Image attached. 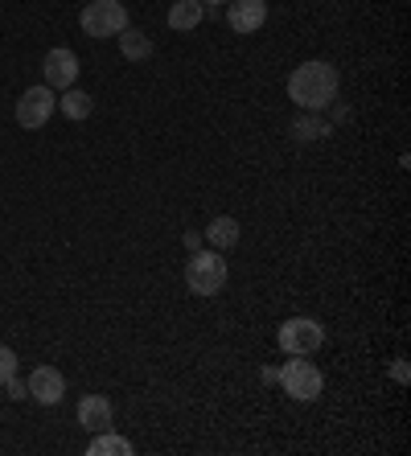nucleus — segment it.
Instances as JSON below:
<instances>
[{"label":"nucleus","instance_id":"obj_3","mask_svg":"<svg viewBox=\"0 0 411 456\" xmlns=\"http://www.w3.org/2000/svg\"><path fill=\"white\" fill-rule=\"evenodd\" d=\"M280 382H284V391L292 395V399H300V403H313V399H321V391H325V374L316 370L313 362H305V354H296V362H288L284 370H280Z\"/></svg>","mask_w":411,"mask_h":456},{"label":"nucleus","instance_id":"obj_14","mask_svg":"<svg viewBox=\"0 0 411 456\" xmlns=\"http://www.w3.org/2000/svg\"><path fill=\"white\" fill-rule=\"evenodd\" d=\"M206 243L218 247V251L234 247L239 243V223H234V218H214V223L206 226Z\"/></svg>","mask_w":411,"mask_h":456},{"label":"nucleus","instance_id":"obj_16","mask_svg":"<svg viewBox=\"0 0 411 456\" xmlns=\"http://www.w3.org/2000/svg\"><path fill=\"white\" fill-rule=\"evenodd\" d=\"M292 136L296 140H316V136H329V124L321 116H313V111H305V116L292 124Z\"/></svg>","mask_w":411,"mask_h":456},{"label":"nucleus","instance_id":"obj_4","mask_svg":"<svg viewBox=\"0 0 411 456\" xmlns=\"http://www.w3.org/2000/svg\"><path fill=\"white\" fill-rule=\"evenodd\" d=\"M78 21H83L86 37H116V33L127 25V9L119 0H91Z\"/></svg>","mask_w":411,"mask_h":456},{"label":"nucleus","instance_id":"obj_2","mask_svg":"<svg viewBox=\"0 0 411 456\" xmlns=\"http://www.w3.org/2000/svg\"><path fill=\"white\" fill-rule=\"evenodd\" d=\"M185 284H190L193 297H218L226 288V264H222L218 251H198L185 264Z\"/></svg>","mask_w":411,"mask_h":456},{"label":"nucleus","instance_id":"obj_7","mask_svg":"<svg viewBox=\"0 0 411 456\" xmlns=\"http://www.w3.org/2000/svg\"><path fill=\"white\" fill-rule=\"evenodd\" d=\"M42 75H45V86H50V91H66V86H74V78H78V53L66 50V45L50 50L42 58Z\"/></svg>","mask_w":411,"mask_h":456},{"label":"nucleus","instance_id":"obj_19","mask_svg":"<svg viewBox=\"0 0 411 456\" xmlns=\"http://www.w3.org/2000/svg\"><path fill=\"white\" fill-rule=\"evenodd\" d=\"M201 4H222V0H201Z\"/></svg>","mask_w":411,"mask_h":456},{"label":"nucleus","instance_id":"obj_11","mask_svg":"<svg viewBox=\"0 0 411 456\" xmlns=\"http://www.w3.org/2000/svg\"><path fill=\"white\" fill-rule=\"evenodd\" d=\"M201 17H206V4L201 0H177L169 9V29L173 33H193L201 25Z\"/></svg>","mask_w":411,"mask_h":456},{"label":"nucleus","instance_id":"obj_13","mask_svg":"<svg viewBox=\"0 0 411 456\" xmlns=\"http://www.w3.org/2000/svg\"><path fill=\"white\" fill-rule=\"evenodd\" d=\"M119 37V50H124L127 62H144L148 53H152V45H148V37L140 29H132V25H124V29L116 33Z\"/></svg>","mask_w":411,"mask_h":456},{"label":"nucleus","instance_id":"obj_12","mask_svg":"<svg viewBox=\"0 0 411 456\" xmlns=\"http://www.w3.org/2000/svg\"><path fill=\"white\" fill-rule=\"evenodd\" d=\"M86 452H91V456H132L136 448H132V440H127V436H116L111 428H107V432L91 436V444H86Z\"/></svg>","mask_w":411,"mask_h":456},{"label":"nucleus","instance_id":"obj_6","mask_svg":"<svg viewBox=\"0 0 411 456\" xmlns=\"http://www.w3.org/2000/svg\"><path fill=\"white\" fill-rule=\"evenodd\" d=\"M53 107H58V99H53L50 86H29L21 99H17V124L21 127H42L45 119L53 116Z\"/></svg>","mask_w":411,"mask_h":456},{"label":"nucleus","instance_id":"obj_17","mask_svg":"<svg viewBox=\"0 0 411 456\" xmlns=\"http://www.w3.org/2000/svg\"><path fill=\"white\" fill-rule=\"evenodd\" d=\"M12 374H17V354L9 346H0V382H9Z\"/></svg>","mask_w":411,"mask_h":456},{"label":"nucleus","instance_id":"obj_9","mask_svg":"<svg viewBox=\"0 0 411 456\" xmlns=\"http://www.w3.org/2000/svg\"><path fill=\"white\" fill-rule=\"evenodd\" d=\"M29 395L37 399L42 407H53V403H62V395H66V379L53 366H37V370H29Z\"/></svg>","mask_w":411,"mask_h":456},{"label":"nucleus","instance_id":"obj_18","mask_svg":"<svg viewBox=\"0 0 411 456\" xmlns=\"http://www.w3.org/2000/svg\"><path fill=\"white\" fill-rule=\"evenodd\" d=\"M9 395H12V399H25V387H21V382H17V374H12V379H9Z\"/></svg>","mask_w":411,"mask_h":456},{"label":"nucleus","instance_id":"obj_1","mask_svg":"<svg viewBox=\"0 0 411 456\" xmlns=\"http://www.w3.org/2000/svg\"><path fill=\"white\" fill-rule=\"evenodd\" d=\"M288 99L300 111H321L338 99V70L329 62H300L288 75Z\"/></svg>","mask_w":411,"mask_h":456},{"label":"nucleus","instance_id":"obj_10","mask_svg":"<svg viewBox=\"0 0 411 456\" xmlns=\"http://www.w3.org/2000/svg\"><path fill=\"white\" fill-rule=\"evenodd\" d=\"M111 419H116L111 399H103V395H83V403H78V424H83L86 432H91V436L107 432V428H111Z\"/></svg>","mask_w":411,"mask_h":456},{"label":"nucleus","instance_id":"obj_8","mask_svg":"<svg viewBox=\"0 0 411 456\" xmlns=\"http://www.w3.org/2000/svg\"><path fill=\"white\" fill-rule=\"evenodd\" d=\"M264 21H267L264 0H231L226 4V25L234 33H255V29H264Z\"/></svg>","mask_w":411,"mask_h":456},{"label":"nucleus","instance_id":"obj_15","mask_svg":"<svg viewBox=\"0 0 411 456\" xmlns=\"http://www.w3.org/2000/svg\"><path fill=\"white\" fill-rule=\"evenodd\" d=\"M58 107H62L66 119H86L95 103H91V95H86V91H74V86H66V95L58 99Z\"/></svg>","mask_w":411,"mask_h":456},{"label":"nucleus","instance_id":"obj_5","mask_svg":"<svg viewBox=\"0 0 411 456\" xmlns=\"http://www.w3.org/2000/svg\"><path fill=\"white\" fill-rule=\"evenodd\" d=\"M321 341H325V330L316 325V321H308V317H292V321H284L280 325V350L284 354H313V350H321Z\"/></svg>","mask_w":411,"mask_h":456}]
</instances>
